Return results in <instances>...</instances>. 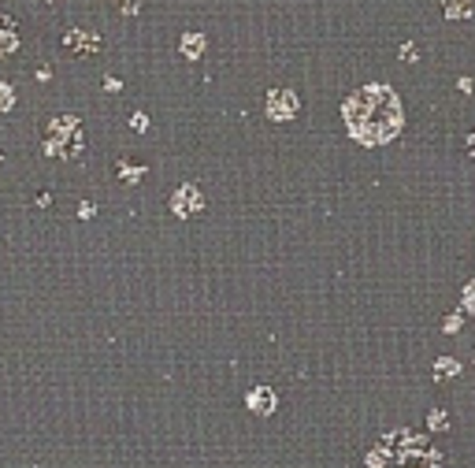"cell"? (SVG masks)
<instances>
[{
	"instance_id": "4fadbf2b",
	"label": "cell",
	"mask_w": 475,
	"mask_h": 468,
	"mask_svg": "<svg viewBox=\"0 0 475 468\" xmlns=\"http://www.w3.org/2000/svg\"><path fill=\"white\" fill-rule=\"evenodd\" d=\"M446 417H442V412H431V428H435V431H442V428H446Z\"/></svg>"
},
{
	"instance_id": "5b68a950",
	"label": "cell",
	"mask_w": 475,
	"mask_h": 468,
	"mask_svg": "<svg viewBox=\"0 0 475 468\" xmlns=\"http://www.w3.org/2000/svg\"><path fill=\"white\" fill-rule=\"evenodd\" d=\"M201 204H204V197H201V190L197 186H182L175 197H171V209H175L178 216H193V212H201Z\"/></svg>"
},
{
	"instance_id": "30bf717a",
	"label": "cell",
	"mask_w": 475,
	"mask_h": 468,
	"mask_svg": "<svg viewBox=\"0 0 475 468\" xmlns=\"http://www.w3.org/2000/svg\"><path fill=\"white\" fill-rule=\"evenodd\" d=\"M15 104V93H12V86H4L0 82V112H8V108Z\"/></svg>"
},
{
	"instance_id": "9a60e30c",
	"label": "cell",
	"mask_w": 475,
	"mask_h": 468,
	"mask_svg": "<svg viewBox=\"0 0 475 468\" xmlns=\"http://www.w3.org/2000/svg\"><path fill=\"white\" fill-rule=\"evenodd\" d=\"M401 60H416V45H401Z\"/></svg>"
},
{
	"instance_id": "ba28073f",
	"label": "cell",
	"mask_w": 475,
	"mask_h": 468,
	"mask_svg": "<svg viewBox=\"0 0 475 468\" xmlns=\"http://www.w3.org/2000/svg\"><path fill=\"white\" fill-rule=\"evenodd\" d=\"M201 49H204L201 34H190L186 41H182V52H186V56H201Z\"/></svg>"
},
{
	"instance_id": "8992f818",
	"label": "cell",
	"mask_w": 475,
	"mask_h": 468,
	"mask_svg": "<svg viewBox=\"0 0 475 468\" xmlns=\"http://www.w3.org/2000/svg\"><path fill=\"white\" fill-rule=\"evenodd\" d=\"M15 49H19V26L12 15L0 12V56H12Z\"/></svg>"
},
{
	"instance_id": "52a82bcc",
	"label": "cell",
	"mask_w": 475,
	"mask_h": 468,
	"mask_svg": "<svg viewBox=\"0 0 475 468\" xmlns=\"http://www.w3.org/2000/svg\"><path fill=\"white\" fill-rule=\"evenodd\" d=\"M442 12L449 19H468L472 8H468V0H442Z\"/></svg>"
},
{
	"instance_id": "7c38bea8",
	"label": "cell",
	"mask_w": 475,
	"mask_h": 468,
	"mask_svg": "<svg viewBox=\"0 0 475 468\" xmlns=\"http://www.w3.org/2000/svg\"><path fill=\"white\" fill-rule=\"evenodd\" d=\"M453 372H457V364H453L449 357H442V364H438V376H453Z\"/></svg>"
},
{
	"instance_id": "9c48e42d",
	"label": "cell",
	"mask_w": 475,
	"mask_h": 468,
	"mask_svg": "<svg viewBox=\"0 0 475 468\" xmlns=\"http://www.w3.org/2000/svg\"><path fill=\"white\" fill-rule=\"evenodd\" d=\"M256 390H260V394H253V409H256V412H264V409H275V398H272V394L264 398V387H256Z\"/></svg>"
},
{
	"instance_id": "5bb4252c",
	"label": "cell",
	"mask_w": 475,
	"mask_h": 468,
	"mask_svg": "<svg viewBox=\"0 0 475 468\" xmlns=\"http://www.w3.org/2000/svg\"><path fill=\"white\" fill-rule=\"evenodd\" d=\"M138 8H142V0H123V12H126V15H134Z\"/></svg>"
},
{
	"instance_id": "7a4b0ae2",
	"label": "cell",
	"mask_w": 475,
	"mask_h": 468,
	"mask_svg": "<svg viewBox=\"0 0 475 468\" xmlns=\"http://www.w3.org/2000/svg\"><path fill=\"white\" fill-rule=\"evenodd\" d=\"M368 468H442V453L416 431H386L368 453Z\"/></svg>"
},
{
	"instance_id": "8fae6325",
	"label": "cell",
	"mask_w": 475,
	"mask_h": 468,
	"mask_svg": "<svg viewBox=\"0 0 475 468\" xmlns=\"http://www.w3.org/2000/svg\"><path fill=\"white\" fill-rule=\"evenodd\" d=\"M464 305H468V309L475 312V279L468 282V287H464Z\"/></svg>"
},
{
	"instance_id": "2e32d148",
	"label": "cell",
	"mask_w": 475,
	"mask_h": 468,
	"mask_svg": "<svg viewBox=\"0 0 475 468\" xmlns=\"http://www.w3.org/2000/svg\"><path fill=\"white\" fill-rule=\"evenodd\" d=\"M468 149H472V160H475V134L468 138Z\"/></svg>"
},
{
	"instance_id": "3957f363",
	"label": "cell",
	"mask_w": 475,
	"mask_h": 468,
	"mask_svg": "<svg viewBox=\"0 0 475 468\" xmlns=\"http://www.w3.org/2000/svg\"><path fill=\"white\" fill-rule=\"evenodd\" d=\"M82 149V130L78 119H56L49 130V152L52 156H74Z\"/></svg>"
},
{
	"instance_id": "6da1fadb",
	"label": "cell",
	"mask_w": 475,
	"mask_h": 468,
	"mask_svg": "<svg viewBox=\"0 0 475 468\" xmlns=\"http://www.w3.org/2000/svg\"><path fill=\"white\" fill-rule=\"evenodd\" d=\"M345 123L349 134L364 145H383L401 130V104L390 86H364L345 101Z\"/></svg>"
},
{
	"instance_id": "277c9868",
	"label": "cell",
	"mask_w": 475,
	"mask_h": 468,
	"mask_svg": "<svg viewBox=\"0 0 475 468\" xmlns=\"http://www.w3.org/2000/svg\"><path fill=\"white\" fill-rule=\"evenodd\" d=\"M264 108H267V119L286 123V119L297 115L301 101H297V93H290V90H272V93H267V101H264Z\"/></svg>"
}]
</instances>
